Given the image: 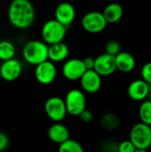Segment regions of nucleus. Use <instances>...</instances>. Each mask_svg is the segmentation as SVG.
I'll return each instance as SVG.
<instances>
[{"label":"nucleus","instance_id":"412c9836","mask_svg":"<svg viewBox=\"0 0 151 152\" xmlns=\"http://www.w3.org/2000/svg\"><path fill=\"white\" fill-rule=\"evenodd\" d=\"M58 152H85L82 145L73 139H69L59 145Z\"/></svg>","mask_w":151,"mask_h":152},{"label":"nucleus","instance_id":"f3484780","mask_svg":"<svg viewBox=\"0 0 151 152\" xmlns=\"http://www.w3.org/2000/svg\"><path fill=\"white\" fill-rule=\"evenodd\" d=\"M136 61L134 57L127 52H120L116 55L117 69L124 73L131 72L135 67Z\"/></svg>","mask_w":151,"mask_h":152},{"label":"nucleus","instance_id":"20e7f679","mask_svg":"<svg viewBox=\"0 0 151 152\" xmlns=\"http://www.w3.org/2000/svg\"><path fill=\"white\" fill-rule=\"evenodd\" d=\"M129 139L137 149H150L151 147V126L142 122L135 124L130 131Z\"/></svg>","mask_w":151,"mask_h":152},{"label":"nucleus","instance_id":"c756f323","mask_svg":"<svg viewBox=\"0 0 151 152\" xmlns=\"http://www.w3.org/2000/svg\"><path fill=\"white\" fill-rule=\"evenodd\" d=\"M149 97H150V101L151 102V91L150 92V94H149Z\"/></svg>","mask_w":151,"mask_h":152},{"label":"nucleus","instance_id":"ddd939ff","mask_svg":"<svg viewBox=\"0 0 151 152\" xmlns=\"http://www.w3.org/2000/svg\"><path fill=\"white\" fill-rule=\"evenodd\" d=\"M55 20L60 21L67 28L74 21L76 18V10L73 4L68 2L61 3L57 5L54 12Z\"/></svg>","mask_w":151,"mask_h":152},{"label":"nucleus","instance_id":"f03ea898","mask_svg":"<svg viewBox=\"0 0 151 152\" xmlns=\"http://www.w3.org/2000/svg\"><path fill=\"white\" fill-rule=\"evenodd\" d=\"M48 51L49 46L45 42L32 40L24 45L22 55L28 63L36 66L49 59Z\"/></svg>","mask_w":151,"mask_h":152},{"label":"nucleus","instance_id":"9d476101","mask_svg":"<svg viewBox=\"0 0 151 152\" xmlns=\"http://www.w3.org/2000/svg\"><path fill=\"white\" fill-rule=\"evenodd\" d=\"M94 70L101 77L112 75L117 70L116 56L107 53L97 56L95 58Z\"/></svg>","mask_w":151,"mask_h":152},{"label":"nucleus","instance_id":"6ab92c4d","mask_svg":"<svg viewBox=\"0 0 151 152\" xmlns=\"http://www.w3.org/2000/svg\"><path fill=\"white\" fill-rule=\"evenodd\" d=\"M100 123H101V126L104 129L109 130V131H112V130H115L118 127L120 121H119L118 117L116 114L109 112V113L104 114L101 118Z\"/></svg>","mask_w":151,"mask_h":152},{"label":"nucleus","instance_id":"aec40b11","mask_svg":"<svg viewBox=\"0 0 151 152\" xmlns=\"http://www.w3.org/2000/svg\"><path fill=\"white\" fill-rule=\"evenodd\" d=\"M15 55V47L13 44L7 40L0 41V60L3 61L11 60Z\"/></svg>","mask_w":151,"mask_h":152},{"label":"nucleus","instance_id":"1a4fd4ad","mask_svg":"<svg viewBox=\"0 0 151 152\" xmlns=\"http://www.w3.org/2000/svg\"><path fill=\"white\" fill-rule=\"evenodd\" d=\"M57 69L54 63L51 61H45L36 66L35 77L38 83L42 85H50L56 78Z\"/></svg>","mask_w":151,"mask_h":152},{"label":"nucleus","instance_id":"39448f33","mask_svg":"<svg viewBox=\"0 0 151 152\" xmlns=\"http://www.w3.org/2000/svg\"><path fill=\"white\" fill-rule=\"evenodd\" d=\"M65 104L68 114L78 116L86 110V98L85 94L79 89H71L65 97Z\"/></svg>","mask_w":151,"mask_h":152},{"label":"nucleus","instance_id":"f8f14e48","mask_svg":"<svg viewBox=\"0 0 151 152\" xmlns=\"http://www.w3.org/2000/svg\"><path fill=\"white\" fill-rule=\"evenodd\" d=\"M22 67L20 62L12 58L8 61H4L0 66V76L5 81H14L20 76Z\"/></svg>","mask_w":151,"mask_h":152},{"label":"nucleus","instance_id":"423d86ee","mask_svg":"<svg viewBox=\"0 0 151 152\" xmlns=\"http://www.w3.org/2000/svg\"><path fill=\"white\" fill-rule=\"evenodd\" d=\"M44 110L47 117L54 122L62 121L68 114L65 101L58 96L50 97L45 102Z\"/></svg>","mask_w":151,"mask_h":152},{"label":"nucleus","instance_id":"0eeeda50","mask_svg":"<svg viewBox=\"0 0 151 152\" xmlns=\"http://www.w3.org/2000/svg\"><path fill=\"white\" fill-rule=\"evenodd\" d=\"M107 24L103 13L98 11L89 12L82 18V27L89 33H100L106 28Z\"/></svg>","mask_w":151,"mask_h":152},{"label":"nucleus","instance_id":"6e6552de","mask_svg":"<svg viewBox=\"0 0 151 152\" xmlns=\"http://www.w3.org/2000/svg\"><path fill=\"white\" fill-rule=\"evenodd\" d=\"M86 67L83 60L73 58L68 60L62 66V75L70 81L80 80L86 71Z\"/></svg>","mask_w":151,"mask_h":152},{"label":"nucleus","instance_id":"2eb2a0df","mask_svg":"<svg viewBox=\"0 0 151 152\" xmlns=\"http://www.w3.org/2000/svg\"><path fill=\"white\" fill-rule=\"evenodd\" d=\"M69 131L68 127L61 124V122H55L53 125H52L48 129V137L49 139L57 144H61L68 141L69 138Z\"/></svg>","mask_w":151,"mask_h":152},{"label":"nucleus","instance_id":"a211bd4d","mask_svg":"<svg viewBox=\"0 0 151 152\" xmlns=\"http://www.w3.org/2000/svg\"><path fill=\"white\" fill-rule=\"evenodd\" d=\"M102 13L107 22L113 24L118 22L122 19L124 14V9L122 5L117 3H110L104 8Z\"/></svg>","mask_w":151,"mask_h":152},{"label":"nucleus","instance_id":"bb28decb","mask_svg":"<svg viewBox=\"0 0 151 152\" xmlns=\"http://www.w3.org/2000/svg\"><path fill=\"white\" fill-rule=\"evenodd\" d=\"M8 144H9L8 136L5 134L0 132V152L4 151L7 148Z\"/></svg>","mask_w":151,"mask_h":152},{"label":"nucleus","instance_id":"cd10ccee","mask_svg":"<svg viewBox=\"0 0 151 152\" xmlns=\"http://www.w3.org/2000/svg\"><path fill=\"white\" fill-rule=\"evenodd\" d=\"M83 61H84V63H85V65L87 70L94 69L95 58H93V57H91V56H88V57H85Z\"/></svg>","mask_w":151,"mask_h":152},{"label":"nucleus","instance_id":"4468645a","mask_svg":"<svg viewBox=\"0 0 151 152\" xmlns=\"http://www.w3.org/2000/svg\"><path fill=\"white\" fill-rule=\"evenodd\" d=\"M150 84L143 79H137L133 81L127 89L128 96L136 102L145 100L150 94Z\"/></svg>","mask_w":151,"mask_h":152},{"label":"nucleus","instance_id":"393cba45","mask_svg":"<svg viewBox=\"0 0 151 152\" xmlns=\"http://www.w3.org/2000/svg\"><path fill=\"white\" fill-rule=\"evenodd\" d=\"M141 75L143 80H145L148 84L151 85V61L146 63L141 71Z\"/></svg>","mask_w":151,"mask_h":152},{"label":"nucleus","instance_id":"b1692460","mask_svg":"<svg viewBox=\"0 0 151 152\" xmlns=\"http://www.w3.org/2000/svg\"><path fill=\"white\" fill-rule=\"evenodd\" d=\"M136 147L134 144L131 142V140H126L122 142L118 147H117V151L118 152H134L136 151Z\"/></svg>","mask_w":151,"mask_h":152},{"label":"nucleus","instance_id":"c85d7f7f","mask_svg":"<svg viewBox=\"0 0 151 152\" xmlns=\"http://www.w3.org/2000/svg\"><path fill=\"white\" fill-rule=\"evenodd\" d=\"M134 152H149L148 150H143V149H136V151Z\"/></svg>","mask_w":151,"mask_h":152},{"label":"nucleus","instance_id":"4be33fe9","mask_svg":"<svg viewBox=\"0 0 151 152\" xmlns=\"http://www.w3.org/2000/svg\"><path fill=\"white\" fill-rule=\"evenodd\" d=\"M139 117L141 122L151 126V102L150 100L143 102L140 106Z\"/></svg>","mask_w":151,"mask_h":152},{"label":"nucleus","instance_id":"dca6fc26","mask_svg":"<svg viewBox=\"0 0 151 152\" xmlns=\"http://www.w3.org/2000/svg\"><path fill=\"white\" fill-rule=\"evenodd\" d=\"M69 56V47L63 42L55 43L49 45L48 58L53 62H61Z\"/></svg>","mask_w":151,"mask_h":152},{"label":"nucleus","instance_id":"a878e982","mask_svg":"<svg viewBox=\"0 0 151 152\" xmlns=\"http://www.w3.org/2000/svg\"><path fill=\"white\" fill-rule=\"evenodd\" d=\"M79 118L80 119L85 122V123H90L93 119V113L88 110H85L80 115H79Z\"/></svg>","mask_w":151,"mask_h":152},{"label":"nucleus","instance_id":"f257e3e1","mask_svg":"<svg viewBox=\"0 0 151 152\" xmlns=\"http://www.w3.org/2000/svg\"><path fill=\"white\" fill-rule=\"evenodd\" d=\"M10 23L20 29L29 28L35 20V9L29 0H12L8 8Z\"/></svg>","mask_w":151,"mask_h":152},{"label":"nucleus","instance_id":"7ed1b4c3","mask_svg":"<svg viewBox=\"0 0 151 152\" xmlns=\"http://www.w3.org/2000/svg\"><path fill=\"white\" fill-rule=\"evenodd\" d=\"M67 33V27L57 20H49L42 27L41 34L44 42L47 45L62 42Z\"/></svg>","mask_w":151,"mask_h":152},{"label":"nucleus","instance_id":"2f4dec72","mask_svg":"<svg viewBox=\"0 0 151 152\" xmlns=\"http://www.w3.org/2000/svg\"><path fill=\"white\" fill-rule=\"evenodd\" d=\"M150 152H151V147H150Z\"/></svg>","mask_w":151,"mask_h":152},{"label":"nucleus","instance_id":"7c9ffc66","mask_svg":"<svg viewBox=\"0 0 151 152\" xmlns=\"http://www.w3.org/2000/svg\"><path fill=\"white\" fill-rule=\"evenodd\" d=\"M104 1H113V0H104Z\"/></svg>","mask_w":151,"mask_h":152},{"label":"nucleus","instance_id":"5701e85b","mask_svg":"<svg viewBox=\"0 0 151 152\" xmlns=\"http://www.w3.org/2000/svg\"><path fill=\"white\" fill-rule=\"evenodd\" d=\"M105 50H106L107 53L116 56L121 52V45L117 41L111 40L107 43V45L105 46Z\"/></svg>","mask_w":151,"mask_h":152},{"label":"nucleus","instance_id":"9b49d317","mask_svg":"<svg viewBox=\"0 0 151 152\" xmlns=\"http://www.w3.org/2000/svg\"><path fill=\"white\" fill-rule=\"evenodd\" d=\"M80 84L85 92L88 94H95L101 87V76L94 69L86 70L80 78Z\"/></svg>","mask_w":151,"mask_h":152}]
</instances>
